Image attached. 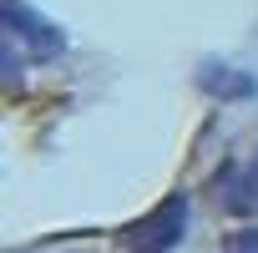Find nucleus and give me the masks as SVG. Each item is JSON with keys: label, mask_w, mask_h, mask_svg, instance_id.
<instances>
[{"label": "nucleus", "mask_w": 258, "mask_h": 253, "mask_svg": "<svg viewBox=\"0 0 258 253\" xmlns=\"http://www.w3.org/2000/svg\"><path fill=\"white\" fill-rule=\"evenodd\" d=\"M187 218H192L187 193H172V198H162L152 213H142L137 223H126L121 243L132 248V253H172V248L187 238Z\"/></svg>", "instance_id": "f257e3e1"}, {"label": "nucleus", "mask_w": 258, "mask_h": 253, "mask_svg": "<svg viewBox=\"0 0 258 253\" xmlns=\"http://www.w3.org/2000/svg\"><path fill=\"white\" fill-rule=\"evenodd\" d=\"M0 21H6V36L26 41L36 56H61L66 51V31L51 26V21H41L26 0H0Z\"/></svg>", "instance_id": "f03ea898"}, {"label": "nucleus", "mask_w": 258, "mask_h": 253, "mask_svg": "<svg viewBox=\"0 0 258 253\" xmlns=\"http://www.w3.org/2000/svg\"><path fill=\"white\" fill-rule=\"evenodd\" d=\"M218 182H223L228 213H253V208H258V157H253V162H228Z\"/></svg>", "instance_id": "7ed1b4c3"}, {"label": "nucleus", "mask_w": 258, "mask_h": 253, "mask_svg": "<svg viewBox=\"0 0 258 253\" xmlns=\"http://www.w3.org/2000/svg\"><path fill=\"white\" fill-rule=\"evenodd\" d=\"M203 91H213V96H223V101H248V96H258V81H253L248 71H233V66L208 61V66H203Z\"/></svg>", "instance_id": "20e7f679"}, {"label": "nucleus", "mask_w": 258, "mask_h": 253, "mask_svg": "<svg viewBox=\"0 0 258 253\" xmlns=\"http://www.w3.org/2000/svg\"><path fill=\"white\" fill-rule=\"evenodd\" d=\"M228 253H258V228H238L228 238Z\"/></svg>", "instance_id": "39448f33"}]
</instances>
